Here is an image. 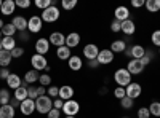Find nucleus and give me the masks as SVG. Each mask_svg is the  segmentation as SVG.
Instances as JSON below:
<instances>
[{
  "mask_svg": "<svg viewBox=\"0 0 160 118\" xmlns=\"http://www.w3.org/2000/svg\"><path fill=\"white\" fill-rule=\"evenodd\" d=\"M114 96H115L117 99H123V97L127 96L125 88H123V86H117V88L114 89Z\"/></svg>",
  "mask_w": 160,
  "mask_h": 118,
  "instance_id": "obj_40",
  "label": "nucleus"
},
{
  "mask_svg": "<svg viewBox=\"0 0 160 118\" xmlns=\"http://www.w3.org/2000/svg\"><path fill=\"white\" fill-rule=\"evenodd\" d=\"M18 38H19L21 42H29V38H31V35H29V31L18 32Z\"/></svg>",
  "mask_w": 160,
  "mask_h": 118,
  "instance_id": "obj_45",
  "label": "nucleus"
},
{
  "mask_svg": "<svg viewBox=\"0 0 160 118\" xmlns=\"http://www.w3.org/2000/svg\"><path fill=\"white\" fill-rule=\"evenodd\" d=\"M2 46H3V50L5 51H11L16 48V38L15 37H3L2 38Z\"/></svg>",
  "mask_w": 160,
  "mask_h": 118,
  "instance_id": "obj_27",
  "label": "nucleus"
},
{
  "mask_svg": "<svg viewBox=\"0 0 160 118\" xmlns=\"http://www.w3.org/2000/svg\"><path fill=\"white\" fill-rule=\"evenodd\" d=\"M114 16H115L114 19H117V21H120V22H123V21L130 19L131 13H130V10H128L127 7L120 5V7H117V8H115V11H114Z\"/></svg>",
  "mask_w": 160,
  "mask_h": 118,
  "instance_id": "obj_15",
  "label": "nucleus"
},
{
  "mask_svg": "<svg viewBox=\"0 0 160 118\" xmlns=\"http://www.w3.org/2000/svg\"><path fill=\"white\" fill-rule=\"evenodd\" d=\"M28 93H29V99H37L38 97V93H37V86H34V85H29V88H28Z\"/></svg>",
  "mask_w": 160,
  "mask_h": 118,
  "instance_id": "obj_42",
  "label": "nucleus"
},
{
  "mask_svg": "<svg viewBox=\"0 0 160 118\" xmlns=\"http://www.w3.org/2000/svg\"><path fill=\"white\" fill-rule=\"evenodd\" d=\"M146 53V48L142 45H131L125 50V54L131 59H141Z\"/></svg>",
  "mask_w": 160,
  "mask_h": 118,
  "instance_id": "obj_6",
  "label": "nucleus"
},
{
  "mask_svg": "<svg viewBox=\"0 0 160 118\" xmlns=\"http://www.w3.org/2000/svg\"><path fill=\"white\" fill-rule=\"evenodd\" d=\"M115 54L112 53V51L109 48H104V50H99V54H98V62L99 65H108L114 61Z\"/></svg>",
  "mask_w": 160,
  "mask_h": 118,
  "instance_id": "obj_8",
  "label": "nucleus"
},
{
  "mask_svg": "<svg viewBox=\"0 0 160 118\" xmlns=\"http://www.w3.org/2000/svg\"><path fill=\"white\" fill-rule=\"evenodd\" d=\"M19 112L22 113V115H32L34 112H35V101L34 99H24L21 104H19Z\"/></svg>",
  "mask_w": 160,
  "mask_h": 118,
  "instance_id": "obj_10",
  "label": "nucleus"
},
{
  "mask_svg": "<svg viewBox=\"0 0 160 118\" xmlns=\"http://www.w3.org/2000/svg\"><path fill=\"white\" fill-rule=\"evenodd\" d=\"M88 67H90V69H96V67H99L98 59H91V61H88Z\"/></svg>",
  "mask_w": 160,
  "mask_h": 118,
  "instance_id": "obj_52",
  "label": "nucleus"
},
{
  "mask_svg": "<svg viewBox=\"0 0 160 118\" xmlns=\"http://www.w3.org/2000/svg\"><path fill=\"white\" fill-rule=\"evenodd\" d=\"M38 83H40V86H50L51 85V77H50V73H40V77H38Z\"/></svg>",
  "mask_w": 160,
  "mask_h": 118,
  "instance_id": "obj_37",
  "label": "nucleus"
},
{
  "mask_svg": "<svg viewBox=\"0 0 160 118\" xmlns=\"http://www.w3.org/2000/svg\"><path fill=\"white\" fill-rule=\"evenodd\" d=\"M47 96H50L51 99H56V97L59 96V86H53V85H50V86L47 88Z\"/></svg>",
  "mask_w": 160,
  "mask_h": 118,
  "instance_id": "obj_38",
  "label": "nucleus"
},
{
  "mask_svg": "<svg viewBox=\"0 0 160 118\" xmlns=\"http://www.w3.org/2000/svg\"><path fill=\"white\" fill-rule=\"evenodd\" d=\"M120 31H122L125 35H133V34L136 32V24H135V21H133L131 18L127 19V21H123V22H122V29H120Z\"/></svg>",
  "mask_w": 160,
  "mask_h": 118,
  "instance_id": "obj_23",
  "label": "nucleus"
},
{
  "mask_svg": "<svg viewBox=\"0 0 160 118\" xmlns=\"http://www.w3.org/2000/svg\"><path fill=\"white\" fill-rule=\"evenodd\" d=\"M144 7L149 13H157V11H160V0H148L144 3Z\"/></svg>",
  "mask_w": 160,
  "mask_h": 118,
  "instance_id": "obj_30",
  "label": "nucleus"
},
{
  "mask_svg": "<svg viewBox=\"0 0 160 118\" xmlns=\"http://www.w3.org/2000/svg\"><path fill=\"white\" fill-rule=\"evenodd\" d=\"M48 40H50V45L59 48V46L66 45V35L62 32H51L50 37H48Z\"/></svg>",
  "mask_w": 160,
  "mask_h": 118,
  "instance_id": "obj_12",
  "label": "nucleus"
},
{
  "mask_svg": "<svg viewBox=\"0 0 160 118\" xmlns=\"http://www.w3.org/2000/svg\"><path fill=\"white\" fill-rule=\"evenodd\" d=\"M2 38H3V34H2V31H0V40H2Z\"/></svg>",
  "mask_w": 160,
  "mask_h": 118,
  "instance_id": "obj_56",
  "label": "nucleus"
},
{
  "mask_svg": "<svg viewBox=\"0 0 160 118\" xmlns=\"http://www.w3.org/2000/svg\"><path fill=\"white\" fill-rule=\"evenodd\" d=\"M80 34H77V32H71V34H68L66 35V46L68 48H75V46H78L80 45Z\"/></svg>",
  "mask_w": 160,
  "mask_h": 118,
  "instance_id": "obj_17",
  "label": "nucleus"
},
{
  "mask_svg": "<svg viewBox=\"0 0 160 118\" xmlns=\"http://www.w3.org/2000/svg\"><path fill=\"white\" fill-rule=\"evenodd\" d=\"M10 99H11V94L7 88H2L0 89V102H2V106H7L10 104Z\"/></svg>",
  "mask_w": 160,
  "mask_h": 118,
  "instance_id": "obj_32",
  "label": "nucleus"
},
{
  "mask_svg": "<svg viewBox=\"0 0 160 118\" xmlns=\"http://www.w3.org/2000/svg\"><path fill=\"white\" fill-rule=\"evenodd\" d=\"M0 107H2V102H0Z\"/></svg>",
  "mask_w": 160,
  "mask_h": 118,
  "instance_id": "obj_60",
  "label": "nucleus"
},
{
  "mask_svg": "<svg viewBox=\"0 0 160 118\" xmlns=\"http://www.w3.org/2000/svg\"><path fill=\"white\" fill-rule=\"evenodd\" d=\"M11 24L16 27V31H18V32H24V31H28V19H26L24 16H21V15L13 18Z\"/></svg>",
  "mask_w": 160,
  "mask_h": 118,
  "instance_id": "obj_19",
  "label": "nucleus"
},
{
  "mask_svg": "<svg viewBox=\"0 0 160 118\" xmlns=\"http://www.w3.org/2000/svg\"><path fill=\"white\" fill-rule=\"evenodd\" d=\"M2 5H3V2H2V0H0V8H2Z\"/></svg>",
  "mask_w": 160,
  "mask_h": 118,
  "instance_id": "obj_58",
  "label": "nucleus"
},
{
  "mask_svg": "<svg viewBox=\"0 0 160 118\" xmlns=\"http://www.w3.org/2000/svg\"><path fill=\"white\" fill-rule=\"evenodd\" d=\"M66 118H77V116H66Z\"/></svg>",
  "mask_w": 160,
  "mask_h": 118,
  "instance_id": "obj_59",
  "label": "nucleus"
},
{
  "mask_svg": "<svg viewBox=\"0 0 160 118\" xmlns=\"http://www.w3.org/2000/svg\"><path fill=\"white\" fill-rule=\"evenodd\" d=\"M59 99H62L64 102L66 101H71L72 97H74V88L71 86V85H62V86H59V96H58Z\"/></svg>",
  "mask_w": 160,
  "mask_h": 118,
  "instance_id": "obj_16",
  "label": "nucleus"
},
{
  "mask_svg": "<svg viewBox=\"0 0 160 118\" xmlns=\"http://www.w3.org/2000/svg\"><path fill=\"white\" fill-rule=\"evenodd\" d=\"M61 7L66 11H71L77 7V0H61Z\"/></svg>",
  "mask_w": 160,
  "mask_h": 118,
  "instance_id": "obj_36",
  "label": "nucleus"
},
{
  "mask_svg": "<svg viewBox=\"0 0 160 118\" xmlns=\"http://www.w3.org/2000/svg\"><path fill=\"white\" fill-rule=\"evenodd\" d=\"M34 48H35V53H37V54L45 56L48 51H50V40H48V38H43V37H42V38H37Z\"/></svg>",
  "mask_w": 160,
  "mask_h": 118,
  "instance_id": "obj_9",
  "label": "nucleus"
},
{
  "mask_svg": "<svg viewBox=\"0 0 160 118\" xmlns=\"http://www.w3.org/2000/svg\"><path fill=\"white\" fill-rule=\"evenodd\" d=\"M120 29H122V22L117 21V19H114V21L111 22V31H112V32H120Z\"/></svg>",
  "mask_w": 160,
  "mask_h": 118,
  "instance_id": "obj_44",
  "label": "nucleus"
},
{
  "mask_svg": "<svg viewBox=\"0 0 160 118\" xmlns=\"http://www.w3.org/2000/svg\"><path fill=\"white\" fill-rule=\"evenodd\" d=\"M66 116H75L78 112H80V102H77L75 99H71V101H66L64 102V107L61 110Z\"/></svg>",
  "mask_w": 160,
  "mask_h": 118,
  "instance_id": "obj_4",
  "label": "nucleus"
},
{
  "mask_svg": "<svg viewBox=\"0 0 160 118\" xmlns=\"http://www.w3.org/2000/svg\"><path fill=\"white\" fill-rule=\"evenodd\" d=\"M112 53H125V50H127V40H114L111 43V48H109Z\"/></svg>",
  "mask_w": 160,
  "mask_h": 118,
  "instance_id": "obj_24",
  "label": "nucleus"
},
{
  "mask_svg": "<svg viewBox=\"0 0 160 118\" xmlns=\"http://www.w3.org/2000/svg\"><path fill=\"white\" fill-rule=\"evenodd\" d=\"M3 50V46H2V40H0V51H2Z\"/></svg>",
  "mask_w": 160,
  "mask_h": 118,
  "instance_id": "obj_57",
  "label": "nucleus"
},
{
  "mask_svg": "<svg viewBox=\"0 0 160 118\" xmlns=\"http://www.w3.org/2000/svg\"><path fill=\"white\" fill-rule=\"evenodd\" d=\"M15 107H11L10 104L0 107V118H15Z\"/></svg>",
  "mask_w": 160,
  "mask_h": 118,
  "instance_id": "obj_28",
  "label": "nucleus"
},
{
  "mask_svg": "<svg viewBox=\"0 0 160 118\" xmlns=\"http://www.w3.org/2000/svg\"><path fill=\"white\" fill-rule=\"evenodd\" d=\"M18 31H16V27L13 26L11 22H5V26H3V29H2V34H3V37H15V34H16Z\"/></svg>",
  "mask_w": 160,
  "mask_h": 118,
  "instance_id": "obj_31",
  "label": "nucleus"
},
{
  "mask_svg": "<svg viewBox=\"0 0 160 118\" xmlns=\"http://www.w3.org/2000/svg\"><path fill=\"white\" fill-rule=\"evenodd\" d=\"M51 5H56V2H53V0H35V7L37 8H40V10H47L48 7H51Z\"/></svg>",
  "mask_w": 160,
  "mask_h": 118,
  "instance_id": "obj_34",
  "label": "nucleus"
},
{
  "mask_svg": "<svg viewBox=\"0 0 160 118\" xmlns=\"http://www.w3.org/2000/svg\"><path fill=\"white\" fill-rule=\"evenodd\" d=\"M98 54H99V48H98V45H95V43H88V45L83 46V56H85L88 61H91V59H98Z\"/></svg>",
  "mask_w": 160,
  "mask_h": 118,
  "instance_id": "obj_13",
  "label": "nucleus"
},
{
  "mask_svg": "<svg viewBox=\"0 0 160 118\" xmlns=\"http://www.w3.org/2000/svg\"><path fill=\"white\" fill-rule=\"evenodd\" d=\"M125 91H127V96H128V97H131L133 101H135L136 97H139V96H141V93H142V88H141V85H139V83H136V82H131V83L125 88Z\"/></svg>",
  "mask_w": 160,
  "mask_h": 118,
  "instance_id": "obj_11",
  "label": "nucleus"
},
{
  "mask_svg": "<svg viewBox=\"0 0 160 118\" xmlns=\"http://www.w3.org/2000/svg\"><path fill=\"white\" fill-rule=\"evenodd\" d=\"M3 26H5V22H3V19H0V31L3 29Z\"/></svg>",
  "mask_w": 160,
  "mask_h": 118,
  "instance_id": "obj_55",
  "label": "nucleus"
},
{
  "mask_svg": "<svg viewBox=\"0 0 160 118\" xmlns=\"http://www.w3.org/2000/svg\"><path fill=\"white\" fill-rule=\"evenodd\" d=\"M59 116H61V110H58V109H51L47 113V118H59Z\"/></svg>",
  "mask_w": 160,
  "mask_h": 118,
  "instance_id": "obj_46",
  "label": "nucleus"
},
{
  "mask_svg": "<svg viewBox=\"0 0 160 118\" xmlns=\"http://www.w3.org/2000/svg\"><path fill=\"white\" fill-rule=\"evenodd\" d=\"M158 53H160V48H158Z\"/></svg>",
  "mask_w": 160,
  "mask_h": 118,
  "instance_id": "obj_61",
  "label": "nucleus"
},
{
  "mask_svg": "<svg viewBox=\"0 0 160 118\" xmlns=\"http://www.w3.org/2000/svg\"><path fill=\"white\" fill-rule=\"evenodd\" d=\"M22 54H24V48H22V46H16L15 50L11 51V58H15V59L21 58Z\"/></svg>",
  "mask_w": 160,
  "mask_h": 118,
  "instance_id": "obj_43",
  "label": "nucleus"
},
{
  "mask_svg": "<svg viewBox=\"0 0 160 118\" xmlns=\"http://www.w3.org/2000/svg\"><path fill=\"white\" fill-rule=\"evenodd\" d=\"M11 53L10 51H5V50H2L0 51V67H8L10 65V62H11Z\"/></svg>",
  "mask_w": 160,
  "mask_h": 118,
  "instance_id": "obj_29",
  "label": "nucleus"
},
{
  "mask_svg": "<svg viewBox=\"0 0 160 118\" xmlns=\"http://www.w3.org/2000/svg\"><path fill=\"white\" fill-rule=\"evenodd\" d=\"M38 77H40V73L37 72V70H28L24 73V82H22V86H26V85H34L35 82H38Z\"/></svg>",
  "mask_w": 160,
  "mask_h": 118,
  "instance_id": "obj_21",
  "label": "nucleus"
},
{
  "mask_svg": "<svg viewBox=\"0 0 160 118\" xmlns=\"http://www.w3.org/2000/svg\"><path fill=\"white\" fill-rule=\"evenodd\" d=\"M114 82L117 83V86H123V88H127V86L131 83V73H130L125 67L117 69V70L114 72Z\"/></svg>",
  "mask_w": 160,
  "mask_h": 118,
  "instance_id": "obj_1",
  "label": "nucleus"
},
{
  "mask_svg": "<svg viewBox=\"0 0 160 118\" xmlns=\"http://www.w3.org/2000/svg\"><path fill=\"white\" fill-rule=\"evenodd\" d=\"M138 118H151V112H149V107H141L138 109Z\"/></svg>",
  "mask_w": 160,
  "mask_h": 118,
  "instance_id": "obj_41",
  "label": "nucleus"
},
{
  "mask_svg": "<svg viewBox=\"0 0 160 118\" xmlns=\"http://www.w3.org/2000/svg\"><path fill=\"white\" fill-rule=\"evenodd\" d=\"M16 7H19V8H29L31 7V0H16Z\"/></svg>",
  "mask_w": 160,
  "mask_h": 118,
  "instance_id": "obj_47",
  "label": "nucleus"
},
{
  "mask_svg": "<svg viewBox=\"0 0 160 118\" xmlns=\"http://www.w3.org/2000/svg\"><path fill=\"white\" fill-rule=\"evenodd\" d=\"M120 106H122V109H125V110H130V109H133V106H135V101H133L131 97H128V96H125L123 99H120Z\"/></svg>",
  "mask_w": 160,
  "mask_h": 118,
  "instance_id": "obj_35",
  "label": "nucleus"
},
{
  "mask_svg": "<svg viewBox=\"0 0 160 118\" xmlns=\"http://www.w3.org/2000/svg\"><path fill=\"white\" fill-rule=\"evenodd\" d=\"M59 16H61L59 8H58L56 5H51V7H48L47 10L42 11V16H40V18H42L43 22H55V21L59 19Z\"/></svg>",
  "mask_w": 160,
  "mask_h": 118,
  "instance_id": "obj_3",
  "label": "nucleus"
},
{
  "mask_svg": "<svg viewBox=\"0 0 160 118\" xmlns=\"http://www.w3.org/2000/svg\"><path fill=\"white\" fill-rule=\"evenodd\" d=\"M10 70H8V67H0V78H2V80H7V78L10 77Z\"/></svg>",
  "mask_w": 160,
  "mask_h": 118,
  "instance_id": "obj_49",
  "label": "nucleus"
},
{
  "mask_svg": "<svg viewBox=\"0 0 160 118\" xmlns=\"http://www.w3.org/2000/svg\"><path fill=\"white\" fill-rule=\"evenodd\" d=\"M37 93H38V97L40 96H45L47 94V88L45 86H37Z\"/></svg>",
  "mask_w": 160,
  "mask_h": 118,
  "instance_id": "obj_53",
  "label": "nucleus"
},
{
  "mask_svg": "<svg viewBox=\"0 0 160 118\" xmlns=\"http://www.w3.org/2000/svg\"><path fill=\"white\" fill-rule=\"evenodd\" d=\"M139 61H141V64H142L144 67H146V65H149V64H151V61H152V59H151L149 56H146V53H144V56H142Z\"/></svg>",
  "mask_w": 160,
  "mask_h": 118,
  "instance_id": "obj_51",
  "label": "nucleus"
},
{
  "mask_svg": "<svg viewBox=\"0 0 160 118\" xmlns=\"http://www.w3.org/2000/svg\"><path fill=\"white\" fill-rule=\"evenodd\" d=\"M149 112H151V116H157V118H160V102H157V101L151 102Z\"/></svg>",
  "mask_w": 160,
  "mask_h": 118,
  "instance_id": "obj_33",
  "label": "nucleus"
},
{
  "mask_svg": "<svg viewBox=\"0 0 160 118\" xmlns=\"http://www.w3.org/2000/svg\"><path fill=\"white\" fill-rule=\"evenodd\" d=\"M144 0H131V7L133 8H141V7H144Z\"/></svg>",
  "mask_w": 160,
  "mask_h": 118,
  "instance_id": "obj_50",
  "label": "nucleus"
},
{
  "mask_svg": "<svg viewBox=\"0 0 160 118\" xmlns=\"http://www.w3.org/2000/svg\"><path fill=\"white\" fill-rule=\"evenodd\" d=\"M7 86L10 89H18L19 86H22V80L18 73H10V77L7 78Z\"/></svg>",
  "mask_w": 160,
  "mask_h": 118,
  "instance_id": "obj_18",
  "label": "nucleus"
},
{
  "mask_svg": "<svg viewBox=\"0 0 160 118\" xmlns=\"http://www.w3.org/2000/svg\"><path fill=\"white\" fill-rule=\"evenodd\" d=\"M62 107H64V101H62V99H59V97H56V99H55V102H53V109L62 110Z\"/></svg>",
  "mask_w": 160,
  "mask_h": 118,
  "instance_id": "obj_48",
  "label": "nucleus"
},
{
  "mask_svg": "<svg viewBox=\"0 0 160 118\" xmlns=\"http://www.w3.org/2000/svg\"><path fill=\"white\" fill-rule=\"evenodd\" d=\"M68 65H69L71 70L77 72V70H80V69L83 67V61H82V58H80V56L72 54V56L69 58V61H68Z\"/></svg>",
  "mask_w": 160,
  "mask_h": 118,
  "instance_id": "obj_22",
  "label": "nucleus"
},
{
  "mask_svg": "<svg viewBox=\"0 0 160 118\" xmlns=\"http://www.w3.org/2000/svg\"><path fill=\"white\" fill-rule=\"evenodd\" d=\"M42 24H43V21H42L40 16H37V15L31 16L28 19V31H29V34H38L40 31H42Z\"/></svg>",
  "mask_w": 160,
  "mask_h": 118,
  "instance_id": "obj_7",
  "label": "nucleus"
},
{
  "mask_svg": "<svg viewBox=\"0 0 160 118\" xmlns=\"http://www.w3.org/2000/svg\"><path fill=\"white\" fill-rule=\"evenodd\" d=\"M56 56L61 61H69V58L72 56V51H71V48H68V46L64 45V46L56 48Z\"/></svg>",
  "mask_w": 160,
  "mask_h": 118,
  "instance_id": "obj_25",
  "label": "nucleus"
},
{
  "mask_svg": "<svg viewBox=\"0 0 160 118\" xmlns=\"http://www.w3.org/2000/svg\"><path fill=\"white\" fill-rule=\"evenodd\" d=\"M19 104H21V102H18L15 97L10 99V106H11V107H15V109H16V107H19Z\"/></svg>",
  "mask_w": 160,
  "mask_h": 118,
  "instance_id": "obj_54",
  "label": "nucleus"
},
{
  "mask_svg": "<svg viewBox=\"0 0 160 118\" xmlns=\"http://www.w3.org/2000/svg\"><path fill=\"white\" fill-rule=\"evenodd\" d=\"M131 75H139L142 70H144V65L141 64L139 59H130V62L127 64V67H125Z\"/></svg>",
  "mask_w": 160,
  "mask_h": 118,
  "instance_id": "obj_14",
  "label": "nucleus"
},
{
  "mask_svg": "<svg viewBox=\"0 0 160 118\" xmlns=\"http://www.w3.org/2000/svg\"><path fill=\"white\" fill-rule=\"evenodd\" d=\"M53 109V99L50 96H40L35 99V110L38 113H48Z\"/></svg>",
  "mask_w": 160,
  "mask_h": 118,
  "instance_id": "obj_2",
  "label": "nucleus"
},
{
  "mask_svg": "<svg viewBox=\"0 0 160 118\" xmlns=\"http://www.w3.org/2000/svg\"><path fill=\"white\" fill-rule=\"evenodd\" d=\"M15 8H16L15 0H5L2 8H0V13H2L3 16H11L13 13H15Z\"/></svg>",
  "mask_w": 160,
  "mask_h": 118,
  "instance_id": "obj_20",
  "label": "nucleus"
},
{
  "mask_svg": "<svg viewBox=\"0 0 160 118\" xmlns=\"http://www.w3.org/2000/svg\"><path fill=\"white\" fill-rule=\"evenodd\" d=\"M13 97H15L18 102H22L24 99H28V97H29L28 86H19L18 89H15V93H13Z\"/></svg>",
  "mask_w": 160,
  "mask_h": 118,
  "instance_id": "obj_26",
  "label": "nucleus"
},
{
  "mask_svg": "<svg viewBox=\"0 0 160 118\" xmlns=\"http://www.w3.org/2000/svg\"><path fill=\"white\" fill-rule=\"evenodd\" d=\"M151 42H152L154 46L160 48V31H154V32H152V35H151Z\"/></svg>",
  "mask_w": 160,
  "mask_h": 118,
  "instance_id": "obj_39",
  "label": "nucleus"
},
{
  "mask_svg": "<svg viewBox=\"0 0 160 118\" xmlns=\"http://www.w3.org/2000/svg\"><path fill=\"white\" fill-rule=\"evenodd\" d=\"M31 64H32V69L37 70V72L45 70V69L48 67V61H47V58L42 56V54H37V53L31 56Z\"/></svg>",
  "mask_w": 160,
  "mask_h": 118,
  "instance_id": "obj_5",
  "label": "nucleus"
},
{
  "mask_svg": "<svg viewBox=\"0 0 160 118\" xmlns=\"http://www.w3.org/2000/svg\"><path fill=\"white\" fill-rule=\"evenodd\" d=\"M123 118H127V116H123Z\"/></svg>",
  "mask_w": 160,
  "mask_h": 118,
  "instance_id": "obj_62",
  "label": "nucleus"
}]
</instances>
